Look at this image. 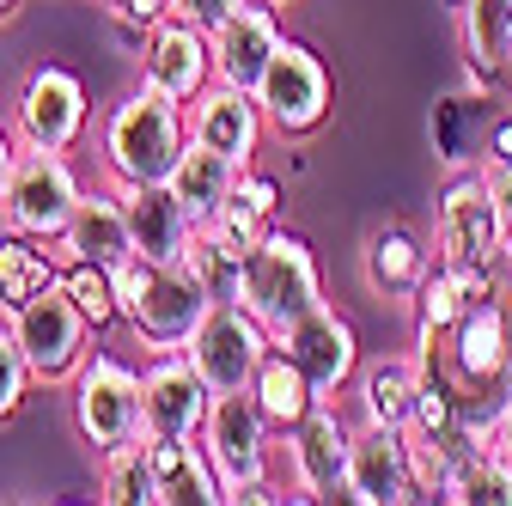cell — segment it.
Returning <instances> with one entry per match:
<instances>
[{
    "label": "cell",
    "mask_w": 512,
    "mask_h": 506,
    "mask_svg": "<svg viewBox=\"0 0 512 506\" xmlns=\"http://www.w3.org/2000/svg\"><path fill=\"white\" fill-rule=\"evenodd\" d=\"M80 177L68 165V153H49V147H25L7 189H0V220H7V232H25V238H43L55 244L61 232H68L74 208H80Z\"/></svg>",
    "instance_id": "cell-6"
},
{
    "label": "cell",
    "mask_w": 512,
    "mask_h": 506,
    "mask_svg": "<svg viewBox=\"0 0 512 506\" xmlns=\"http://www.w3.org/2000/svg\"><path fill=\"white\" fill-rule=\"evenodd\" d=\"M433 244H439V263H452V269H494V275H506L500 214H494V189H488L482 165L445 183L439 214H433Z\"/></svg>",
    "instance_id": "cell-7"
},
{
    "label": "cell",
    "mask_w": 512,
    "mask_h": 506,
    "mask_svg": "<svg viewBox=\"0 0 512 506\" xmlns=\"http://www.w3.org/2000/svg\"><path fill=\"white\" fill-rule=\"evenodd\" d=\"M269 348H275V336L256 324L238 299H220L183 354L196 360V372L208 378V391L226 397V391H250V378H256V366H263Z\"/></svg>",
    "instance_id": "cell-10"
},
{
    "label": "cell",
    "mask_w": 512,
    "mask_h": 506,
    "mask_svg": "<svg viewBox=\"0 0 512 506\" xmlns=\"http://www.w3.org/2000/svg\"><path fill=\"white\" fill-rule=\"evenodd\" d=\"M500 446L512 452V391H506V403H500Z\"/></svg>",
    "instance_id": "cell-38"
},
{
    "label": "cell",
    "mask_w": 512,
    "mask_h": 506,
    "mask_svg": "<svg viewBox=\"0 0 512 506\" xmlns=\"http://www.w3.org/2000/svg\"><path fill=\"white\" fill-rule=\"evenodd\" d=\"M116 299H122V324L141 336L147 354H183L196 342L202 318L220 305V293L189 275L183 263H159V257H128L116 269Z\"/></svg>",
    "instance_id": "cell-1"
},
{
    "label": "cell",
    "mask_w": 512,
    "mask_h": 506,
    "mask_svg": "<svg viewBox=\"0 0 512 506\" xmlns=\"http://www.w3.org/2000/svg\"><path fill=\"white\" fill-rule=\"evenodd\" d=\"M141 80L171 92L177 104H196L214 86V43H208V31H196L189 19L165 13L147 31V43H141Z\"/></svg>",
    "instance_id": "cell-14"
},
{
    "label": "cell",
    "mask_w": 512,
    "mask_h": 506,
    "mask_svg": "<svg viewBox=\"0 0 512 506\" xmlns=\"http://www.w3.org/2000/svg\"><path fill=\"white\" fill-rule=\"evenodd\" d=\"M13 13H19V0H0V25H7Z\"/></svg>",
    "instance_id": "cell-40"
},
{
    "label": "cell",
    "mask_w": 512,
    "mask_h": 506,
    "mask_svg": "<svg viewBox=\"0 0 512 506\" xmlns=\"http://www.w3.org/2000/svg\"><path fill=\"white\" fill-rule=\"evenodd\" d=\"M165 183H171V196L189 208V220H196V226H208V220L220 214V202L232 196L238 165H232V159H220V153H208L202 141H189V153L177 159V171H171Z\"/></svg>",
    "instance_id": "cell-29"
},
{
    "label": "cell",
    "mask_w": 512,
    "mask_h": 506,
    "mask_svg": "<svg viewBox=\"0 0 512 506\" xmlns=\"http://www.w3.org/2000/svg\"><path fill=\"white\" fill-rule=\"evenodd\" d=\"M208 43H214V80L256 92V80L269 74V61H275V49L287 37H281V19H275L269 0H263V7H250V0H244L220 31H208Z\"/></svg>",
    "instance_id": "cell-21"
},
{
    "label": "cell",
    "mask_w": 512,
    "mask_h": 506,
    "mask_svg": "<svg viewBox=\"0 0 512 506\" xmlns=\"http://www.w3.org/2000/svg\"><path fill=\"white\" fill-rule=\"evenodd\" d=\"M482 177H488V189H494L500 244H506V269H512V159H482Z\"/></svg>",
    "instance_id": "cell-33"
},
{
    "label": "cell",
    "mask_w": 512,
    "mask_h": 506,
    "mask_svg": "<svg viewBox=\"0 0 512 506\" xmlns=\"http://www.w3.org/2000/svg\"><path fill=\"white\" fill-rule=\"evenodd\" d=\"M293 482H299V500H342V482H348V452H354V427L330 409L317 403L293 433Z\"/></svg>",
    "instance_id": "cell-17"
},
{
    "label": "cell",
    "mask_w": 512,
    "mask_h": 506,
    "mask_svg": "<svg viewBox=\"0 0 512 506\" xmlns=\"http://www.w3.org/2000/svg\"><path fill=\"white\" fill-rule=\"evenodd\" d=\"M232 299H238L269 336H281L287 324H299L311 305H324V281H317V257L305 250V238L269 232V238L238 263Z\"/></svg>",
    "instance_id": "cell-4"
},
{
    "label": "cell",
    "mask_w": 512,
    "mask_h": 506,
    "mask_svg": "<svg viewBox=\"0 0 512 506\" xmlns=\"http://www.w3.org/2000/svg\"><path fill=\"white\" fill-rule=\"evenodd\" d=\"M74 427L98 458L122 452V446H141L147 439L141 372L116 354H86V366L74 372Z\"/></svg>",
    "instance_id": "cell-5"
},
{
    "label": "cell",
    "mask_w": 512,
    "mask_h": 506,
    "mask_svg": "<svg viewBox=\"0 0 512 506\" xmlns=\"http://www.w3.org/2000/svg\"><path fill=\"white\" fill-rule=\"evenodd\" d=\"M342 500H354V506H403V500H415L409 433L403 427H366V421L354 427Z\"/></svg>",
    "instance_id": "cell-15"
},
{
    "label": "cell",
    "mask_w": 512,
    "mask_h": 506,
    "mask_svg": "<svg viewBox=\"0 0 512 506\" xmlns=\"http://www.w3.org/2000/svg\"><path fill=\"white\" fill-rule=\"evenodd\" d=\"M250 397H256V409L269 415V427H275V433H293V427H299L317 403H330V397H317V385L305 378V366H299L281 342L263 354V366H256Z\"/></svg>",
    "instance_id": "cell-25"
},
{
    "label": "cell",
    "mask_w": 512,
    "mask_h": 506,
    "mask_svg": "<svg viewBox=\"0 0 512 506\" xmlns=\"http://www.w3.org/2000/svg\"><path fill=\"white\" fill-rule=\"evenodd\" d=\"M13 330H19V348L37 372V385H74V372L86 366V342L98 336L86 324V311L68 299V287H49L37 293L25 311H13Z\"/></svg>",
    "instance_id": "cell-9"
},
{
    "label": "cell",
    "mask_w": 512,
    "mask_h": 506,
    "mask_svg": "<svg viewBox=\"0 0 512 506\" xmlns=\"http://www.w3.org/2000/svg\"><path fill=\"white\" fill-rule=\"evenodd\" d=\"M275 214H281V183L263 177V171H238V183H232V196L220 202V214L208 226H196V232L238 269L250 250L275 232Z\"/></svg>",
    "instance_id": "cell-20"
},
{
    "label": "cell",
    "mask_w": 512,
    "mask_h": 506,
    "mask_svg": "<svg viewBox=\"0 0 512 506\" xmlns=\"http://www.w3.org/2000/svg\"><path fill=\"white\" fill-rule=\"evenodd\" d=\"M61 287H68V299L86 311V324H92V330H110V324H122L116 269H104V263H68V269H61Z\"/></svg>",
    "instance_id": "cell-31"
},
{
    "label": "cell",
    "mask_w": 512,
    "mask_h": 506,
    "mask_svg": "<svg viewBox=\"0 0 512 506\" xmlns=\"http://www.w3.org/2000/svg\"><path fill=\"white\" fill-rule=\"evenodd\" d=\"M269 7H287V0H269Z\"/></svg>",
    "instance_id": "cell-41"
},
{
    "label": "cell",
    "mask_w": 512,
    "mask_h": 506,
    "mask_svg": "<svg viewBox=\"0 0 512 506\" xmlns=\"http://www.w3.org/2000/svg\"><path fill=\"white\" fill-rule=\"evenodd\" d=\"M153 452V482H159V506H220L226 500V482L208 458L202 439H147Z\"/></svg>",
    "instance_id": "cell-23"
},
{
    "label": "cell",
    "mask_w": 512,
    "mask_h": 506,
    "mask_svg": "<svg viewBox=\"0 0 512 506\" xmlns=\"http://www.w3.org/2000/svg\"><path fill=\"white\" fill-rule=\"evenodd\" d=\"M263 129H269V122H263L256 92L226 86V80H214V86L196 98V110H189V141H202L208 153L232 159L238 171L256 165V141H263Z\"/></svg>",
    "instance_id": "cell-18"
},
{
    "label": "cell",
    "mask_w": 512,
    "mask_h": 506,
    "mask_svg": "<svg viewBox=\"0 0 512 506\" xmlns=\"http://www.w3.org/2000/svg\"><path fill=\"white\" fill-rule=\"evenodd\" d=\"M49 287H61V257H55V250L43 238H25V232L0 238V318L25 311Z\"/></svg>",
    "instance_id": "cell-26"
},
{
    "label": "cell",
    "mask_w": 512,
    "mask_h": 506,
    "mask_svg": "<svg viewBox=\"0 0 512 506\" xmlns=\"http://www.w3.org/2000/svg\"><path fill=\"white\" fill-rule=\"evenodd\" d=\"M183 153H189V116L171 92H159L147 80L128 98H116V110L104 116V171L116 189L122 183H165Z\"/></svg>",
    "instance_id": "cell-3"
},
{
    "label": "cell",
    "mask_w": 512,
    "mask_h": 506,
    "mask_svg": "<svg viewBox=\"0 0 512 506\" xmlns=\"http://www.w3.org/2000/svg\"><path fill=\"white\" fill-rule=\"evenodd\" d=\"M360 263H366V287L384 293V299H415L421 281H427V269H433L421 232H409L403 220L378 226V232L366 238V250H360Z\"/></svg>",
    "instance_id": "cell-24"
},
{
    "label": "cell",
    "mask_w": 512,
    "mask_h": 506,
    "mask_svg": "<svg viewBox=\"0 0 512 506\" xmlns=\"http://www.w3.org/2000/svg\"><path fill=\"white\" fill-rule=\"evenodd\" d=\"M482 159H512V116H500L494 129H488V153Z\"/></svg>",
    "instance_id": "cell-36"
},
{
    "label": "cell",
    "mask_w": 512,
    "mask_h": 506,
    "mask_svg": "<svg viewBox=\"0 0 512 506\" xmlns=\"http://www.w3.org/2000/svg\"><path fill=\"white\" fill-rule=\"evenodd\" d=\"M19 153H25V141L0 129V189H7V177H13V165H19Z\"/></svg>",
    "instance_id": "cell-37"
},
{
    "label": "cell",
    "mask_w": 512,
    "mask_h": 506,
    "mask_svg": "<svg viewBox=\"0 0 512 506\" xmlns=\"http://www.w3.org/2000/svg\"><path fill=\"white\" fill-rule=\"evenodd\" d=\"M13 135L25 147L68 153L86 135V80L74 68H55V61L31 68L19 98H13Z\"/></svg>",
    "instance_id": "cell-12"
},
{
    "label": "cell",
    "mask_w": 512,
    "mask_h": 506,
    "mask_svg": "<svg viewBox=\"0 0 512 506\" xmlns=\"http://www.w3.org/2000/svg\"><path fill=\"white\" fill-rule=\"evenodd\" d=\"M433 348H439V372L452 378L464 415L500 427V403L512 391V311H506V299L500 293L476 299Z\"/></svg>",
    "instance_id": "cell-2"
},
{
    "label": "cell",
    "mask_w": 512,
    "mask_h": 506,
    "mask_svg": "<svg viewBox=\"0 0 512 506\" xmlns=\"http://www.w3.org/2000/svg\"><path fill=\"white\" fill-rule=\"evenodd\" d=\"M31 385H37V372H31V360H25V348H19V330H13V318H7V324H0V421H13V415L25 409Z\"/></svg>",
    "instance_id": "cell-32"
},
{
    "label": "cell",
    "mask_w": 512,
    "mask_h": 506,
    "mask_svg": "<svg viewBox=\"0 0 512 506\" xmlns=\"http://www.w3.org/2000/svg\"><path fill=\"white\" fill-rule=\"evenodd\" d=\"M49 250L61 257V269H68V263L122 269L128 257H135V226H128L122 196H116V189H86L80 208H74V220H68V232H61Z\"/></svg>",
    "instance_id": "cell-19"
},
{
    "label": "cell",
    "mask_w": 512,
    "mask_h": 506,
    "mask_svg": "<svg viewBox=\"0 0 512 506\" xmlns=\"http://www.w3.org/2000/svg\"><path fill=\"white\" fill-rule=\"evenodd\" d=\"M104 7H110V19L128 25V31H153V25L171 13V0H104Z\"/></svg>",
    "instance_id": "cell-35"
},
{
    "label": "cell",
    "mask_w": 512,
    "mask_h": 506,
    "mask_svg": "<svg viewBox=\"0 0 512 506\" xmlns=\"http://www.w3.org/2000/svg\"><path fill=\"white\" fill-rule=\"evenodd\" d=\"M415 391H421V360H372L360 372V421L366 427H409L415 421Z\"/></svg>",
    "instance_id": "cell-28"
},
{
    "label": "cell",
    "mask_w": 512,
    "mask_h": 506,
    "mask_svg": "<svg viewBox=\"0 0 512 506\" xmlns=\"http://www.w3.org/2000/svg\"><path fill=\"white\" fill-rule=\"evenodd\" d=\"M116 196L128 208V226H135V250H141V257L183 263L189 238H196V220H189V208L171 196V183H122Z\"/></svg>",
    "instance_id": "cell-22"
},
{
    "label": "cell",
    "mask_w": 512,
    "mask_h": 506,
    "mask_svg": "<svg viewBox=\"0 0 512 506\" xmlns=\"http://www.w3.org/2000/svg\"><path fill=\"white\" fill-rule=\"evenodd\" d=\"M464 55L482 80L512 86V0H464L458 7Z\"/></svg>",
    "instance_id": "cell-27"
},
{
    "label": "cell",
    "mask_w": 512,
    "mask_h": 506,
    "mask_svg": "<svg viewBox=\"0 0 512 506\" xmlns=\"http://www.w3.org/2000/svg\"><path fill=\"white\" fill-rule=\"evenodd\" d=\"M98 500L104 506H159V482H153V452L141 446L104 452V476H98Z\"/></svg>",
    "instance_id": "cell-30"
},
{
    "label": "cell",
    "mask_w": 512,
    "mask_h": 506,
    "mask_svg": "<svg viewBox=\"0 0 512 506\" xmlns=\"http://www.w3.org/2000/svg\"><path fill=\"white\" fill-rule=\"evenodd\" d=\"M238 7H244V0H171V13H177V19H189L196 31H220Z\"/></svg>",
    "instance_id": "cell-34"
},
{
    "label": "cell",
    "mask_w": 512,
    "mask_h": 506,
    "mask_svg": "<svg viewBox=\"0 0 512 506\" xmlns=\"http://www.w3.org/2000/svg\"><path fill=\"white\" fill-rule=\"evenodd\" d=\"M269 415L256 409V397L250 391H226V397H214V409H208V427H202V446H208V458H214V470H220V482H226V500H238L244 488H256L269 476Z\"/></svg>",
    "instance_id": "cell-11"
},
{
    "label": "cell",
    "mask_w": 512,
    "mask_h": 506,
    "mask_svg": "<svg viewBox=\"0 0 512 506\" xmlns=\"http://www.w3.org/2000/svg\"><path fill=\"white\" fill-rule=\"evenodd\" d=\"M500 299H506V311H512V269L500 275Z\"/></svg>",
    "instance_id": "cell-39"
},
{
    "label": "cell",
    "mask_w": 512,
    "mask_h": 506,
    "mask_svg": "<svg viewBox=\"0 0 512 506\" xmlns=\"http://www.w3.org/2000/svg\"><path fill=\"white\" fill-rule=\"evenodd\" d=\"M330 68H324V55L305 49V43H281L275 61H269V74L256 80V104H263V122L275 135H311V129H324V116H330Z\"/></svg>",
    "instance_id": "cell-8"
},
{
    "label": "cell",
    "mask_w": 512,
    "mask_h": 506,
    "mask_svg": "<svg viewBox=\"0 0 512 506\" xmlns=\"http://www.w3.org/2000/svg\"><path fill=\"white\" fill-rule=\"evenodd\" d=\"M141 397H147V439H202L214 391L189 354H153L141 372Z\"/></svg>",
    "instance_id": "cell-13"
},
{
    "label": "cell",
    "mask_w": 512,
    "mask_h": 506,
    "mask_svg": "<svg viewBox=\"0 0 512 506\" xmlns=\"http://www.w3.org/2000/svg\"><path fill=\"white\" fill-rule=\"evenodd\" d=\"M275 342L305 366V378L317 385V397H336L348 378L360 372V342H354L348 318H342V311H330V305H311L305 318L287 324Z\"/></svg>",
    "instance_id": "cell-16"
}]
</instances>
